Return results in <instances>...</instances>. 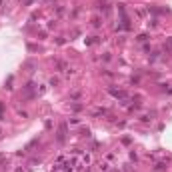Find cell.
<instances>
[{
	"mask_svg": "<svg viewBox=\"0 0 172 172\" xmlns=\"http://www.w3.org/2000/svg\"><path fill=\"white\" fill-rule=\"evenodd\" d=\"M66 138V126H60V130H58V142H64Z\"/></svg>",
	"mask_w": 172,
	"mask_h": 172,
	"instance_id": "obj_1",
	"label": "cell"
},
{
	"mask_svg": "<svg viewBox=\"0 0 172 172\" xmlns=\"http://www.w3.org/2000/svg\"><path fill=\"white\" fill-rule=\"evenodd\" d=\"M110 94H112V96H116V98H124V96H126L122 90H114V88H110Z\"/></svg>",
	"mask_w": 172,
	"mask_h": 172,
	"instance_id": "obj_2",
	"label": "cell"
},
{
	"mask_svg": "<svg viewBox=\"0 0 172 172\" xmlns=\"http://www.w3.org/2000/svg\"><path fill=\"white\" fill-rule=\"evenodd\" d=\"M2 108H4V106H2V104H0V114H2Z\"/></svg>",
	"mask_w": 172,
	"mask_h": 172,
	"instance_id": "obj_3",
	"label": "cell"
}]
</instances>
